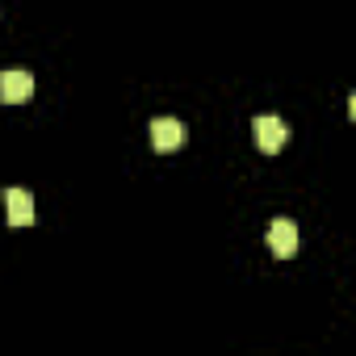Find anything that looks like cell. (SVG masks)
Here are the masks:
<instances>
[{
    "label": "cell",
    "instance_id": "4",
    "mask_svg": "<svg viewBox=\"0 0 356 356\" xmlns=\"http://www.w3.org/2000/svg\"><path fill=\"white\" fill-rule=\"evenodd\" d=\"M5 206H9V222L13 227H30L34 222V197L26 189H5Z\"/></svg>",
    "mask_w": 356,
    "mask_h": 356
},
{
    "label": "cell",
    "instance_id": "2",
    "mask_svg": "<svg viewBox=\"0 0 356 356\" xmlns=\"http://www.w3.org/2000/svg\"><path fill=\"white\" fill-rule=\"evenodd\" d=\"M0 97H5L9 105H22L34 97V76L26 67H9V72H0Z\"/></svg>",
    "mask_w": 356,
    "mask_h": 356
},
{
    "label": "cell",
    "instance_id": "3",
    "mask_svg": "<svg viewBox=\"0 0 356 356\" xmlns=\"http://www.w3.org/2000/svg\"><path fill=\"white\" fill-rule=\"evenodd\" d=\"M147 134H151V147L155 151H176V147L185 143V126L176 122V118H155Z\"/></svg>",
    "mask_w": 356,
    "mask_h": 356
},
{
    "label": "cell",
    "instance_id": "1",
    "mask_svg": "<svg viewBox=\"0 0 356 356\" xmlns=\"http://www.w3.org/2000/svg\"><path fill=\"white\" fill-rule=\"evenodd\" d=\"M252 134H256V147L273 155V151H281V147H285V138H289V126H285L277 113H260V118L252 122Z\"/></svg>",
    "mask_w": 356,
    "mask_h": 356
},
{
    "label": "cell",
    "instance_id": "5",
    "mask_svg": "<svg viewBox=\"0 0 356 356\" xmlns=\"http://www.w3.org/2000/svg\"><path fill=\"white\" fill-rule=\"evenodd\" d=\"M268 248H273L277 256H293V252H298V227H293L289 218H277V222L268 227Z\"/></svg>",
    "mask_w": 356,
    "mask_h": 356
}]
</instances>
